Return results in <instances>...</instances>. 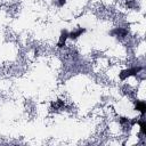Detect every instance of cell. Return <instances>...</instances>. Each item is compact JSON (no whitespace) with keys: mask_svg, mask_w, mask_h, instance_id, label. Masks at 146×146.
<instances>
[{"mask_svg":"<svg viewBox=\"0 0 146 146\" xmlns=\"http://www.w3.org/2000/svg\"><path fill=\"white\" fill-rule=\"evenodd\" d=\"M143 71V67L141 66H137V67H130V68H127V70H123L119 73V78L121 80H125L129 76H137L140 72Z\"/></svg>","mask_w":146,"mask_h":146,"instance_id":"1","label":"cell"},{"mask_svg":"<svg viewBox=\"0 0 146 146\" xmlns=\"http://www.w3.org/2000/svg\"><path fill=\"white\" fill-rule=\"evenodd\" d=\"M67 39H68V31H67V30H62L59 40H58V42H57V47H58V48L64 47V44H65V42H66Z\"/></svg>","mask_w":146,"mask_h":146,"instance_id":"2","label":"cell"},{"mask_svg":"<svg viewBox=\"0 0 146 146\" xmlns=\"http://www.w3.org/2000/svg\"><path fill=\"white\" fill-rule=\"evenodd\" d=\"M135 108H136V111H139L141 113V116H144V114L146 112V104H145V102L137 100L135 103Z\"/></svg>","mask_w":146,"mask_h":146,"instance_id":"3","label":"cell"},{"mask_svg":"<svg viewBox=\"0 0 146 146\" xmlns=\"http://www.w3.org/2000/svg\"><path fill=\"white\" fill-rule=\"evenodd\" d=\"M86 32V29H78V30H75V31H72V32H68V38H71V39H76V38H79L80 35H82L83 33Z\"/></svg>","mask_w":146,"mask_h":146,"instance_id":"4","label":"cell"},{"mask_svg":"<svg viewBox=\"0 0 146 146\" xmlns=\"http://www.w3.org/2000/svg\"><path fill=\"white\" fill-rule=\"evenodd\" d=\"M127 31L125 30H123V29H121V27H119V29H114L112 32H111V34L112 35H114V34H116L117 36H125L127 35Z\"/></svg>","mask_w":146,"mask_h":146,"instance_id":"5","label":"cell"},{"mask_svg":"<svg viewBox=\"0 0 146 146\" xmlns=\"http://www.w3.org/2000/svg\"><path fill=\"white\" fill-rule=\"evenodd\" d=\"M136 123L139 124V127H140V133L146 135V121L144 119H141V120H137Z\"/></svg>","mask_w":146,"mask_h":146,"instance_id":"6","label":"cell"},{"mask_svg":"<svg viewBox=\"0 0 146 146\" xmlns=\"http://www.w3.org/2000/svg\"><path fill=\"white\" fill-rule=\"evenodd\" d=\"M129 121H130V120H129L128 117H124V116H121V117L119 119V122H120L122 125H124V124H128V123H129Z\"/></svg>","mask_w":146,"mask_h":146,"instance_id":"7","label":"cell"},{"mask_svg":"<svg viewBox=\"0 0 146 146\" xmlns=\"http://www.w3.org/2000/svg\"><path fill=\"white\" fill-rule=\"evenodd\" d=\"M65 3H66V0H57V5L59 7H63Z\"/></svg>","mask_w":146,"mask_h":146,"instance_id":"8","label":"cell"}]
</instances>
